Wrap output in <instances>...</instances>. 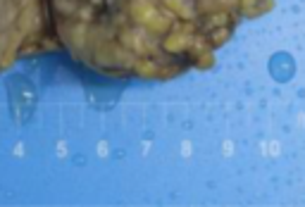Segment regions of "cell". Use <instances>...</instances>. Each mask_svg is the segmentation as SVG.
Returning <instances> with one entry per match:
<instances>
[{"label": "cell", "mask_w": 305, "mask_h": 207, "mask_svg": "<svg viewBox=\"0 0 305 207\" xmlns=\"http://www.w3.org/2000/svg\"><path fill=\"white\" fill-rule=\"evenodd\" d=\"M10 0H0V22ZM10 12L19 15L22 33V55L31 50V31H39V50L43 48H70L77 55L79 48V15H91L95 31H110L122 50L124 31H143V0H12ZM19 31V29H17Z\"/></svg>", "instance_id": "1"}]
</instances>
